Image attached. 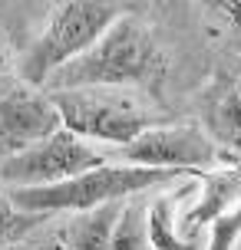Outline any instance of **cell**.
Instances as JSON below:
<instances>
[{"label": "cell", "instance_id": "9", "mask_svg": "<svg viewBox=\"0 0 241 250\" xmlns=\"http://www.w3.org/2000/svg\"><path fill=\"white\" fill-rule=\"evenodd\" d=\"M192 181L195 178H189L182 188L165 191L152 204H145V227H149V240H152L155 250H195L198 247V240H189L178 230V221H175V211H178V204L189 198Z\"/></svg>", "mask_w": 241, "mask_h": 250}, {"label": "cell", "instance_id": "12", "mask_svg": "<svg viewBox=\"0 0 241 250\" xmlns=\"http://www.w3.org/2000/svg\"><path fill=\"white\" fill-rule=\"evenodd\" d=\"M109 250H155L152 240H149V227H145V208L139 201H129V198L122 201Z\"/></svg>", "mask_w": 241, "mask_h": 250}, {"label": "cell", "instance_id": "7", "mask_svg": "<svg viewBox=\"0 0 241 250\" xmlns=\"http://www.w3.org/2000/svg\"><path fill=\"white\" fill-rule=\"evenodd\" d=\"M56 128H63V119L43 86L24 79L0 86V162L43 142Z\"/></svg>", "mask_w": 241, "mask_h": 250}, {"label": "cell", "instance_id": "11", "mask_svg": "<svg viewBox=\"0 0 241 250\" xmlns=\"http://www.w3.org/2000/svg\"><path fill=\"white\" fill-rule=\"evenodd\" d=\"M208 135L221 151L241 155V83L221 89L208 105Z\"/></svg>", "mask_w": 241, "mask_h": 250}, {"label": "cell", "instance_id": "1", "mask_svg": "<svg viewBox=\"0 0 241 250\" xmlns=\"http://www.w3.org/2000/svg\"><path fill=\"white\" fill-rule=\"evenodd\" d=\"M165 53L149 33V26L132 13H119L86 53L47 79V92L83 86H122L155 89L165 76Z\"/></svg>", "mask_w": 241, "mask_h": 250}, {"label": "cell", "instance_id": "4", "mask_svg": "<svg viewBox=\"0 0 241 250\" xmlns=\"http://www.w3.org/2000/svg\"><path fill=\"white\" fill-rule=\"evenodd\" d=\"M116 7L106 0H66L53 10L47 30L37 37L30 53L20 62V79L30 86H47L56 69L73 62L79 53H86L113 23Z\"/></svg>", "mask_w": 241, "mask_h": 250}, {"label": "cell", "instance_id": "13", "mask_svg": "<svg viewBox=\"0 0 241 250\" xmlns=\"http://www.w3.org/2000/svg\"><path fill=\"white\" fill-rule=\"evenodd\" d=\"M238 240H241V201L231 208L228 214H221L218 221H212L205 250H235Z\"/></svg>", "mask_w": 241, "mask_h": 250}, {"label": "cell", "instance_id": "8", "mask_svg": "<svg viewBox=\"0 0 241 250\" xmlns=\"http://www.w3.org/2000/svg\"><path fill=\"white\" fill-rule=\"evenodd\" d=\"M195 181L202 188V194L178 221V230L189 240H198V234L208 230L212 221H218L221 214H228L241 201V171H235L231 165H218V168L198 171Z\"/></svg>", "mask_w": 241, "mask_h": 250}, {"label": "cell", "instance_id": "5", "mask_svg": "<svg viewBox=\"0 0 241 250\" xmlns=\"http://www.w3.org/2000/svg\"><path fill=\"white\" fill-rule=\"evenodd\" d=\"M106 165L99 151L79 138L70 128H56L43 142L30 145L26 151L3 158L0 162V185L3 188H40V185H56L73 175H83L89 168Z\"/></svg>", "mask_w": 241, "mask_h": 250}, {"label": "cell", "instance_id": "3", "mask_svg": "<svg viewBox=\"0 0 241 250\" xmlns=\"http://www.w3.org/2000/svg\"><path fill=\"white\" fill-rule=\"evenodd\" d=\"M63 128L76 132L86 142H102L122 148L145 128L159 125L162 119L142 99L136 89L122 86H83V89H56L50 92Z\"/></svg>", "mask_w": 241, "mask_h": 250}, {"label": "cell", "instance_id": "15", "mask_svg": "<svg viewBox=\"0 0 241 250\" xmlns=\"http://www.w3.org/2000/svg\"><path fill=\"white\" fill-rule=\"evenodd\" d=\"M215 7H218V10H221V13H225V17L231 20V23L241 30V0H215Z\"/></svg>", "mask_w": 241, "mask_h": 250}, {"label": "cell", "instance_id": "16", "mask_svg": "<svg viewBox=\"0 0 241 250\" xmlns=\"http://www.w3.org/2000/svg\"><path fill=\"white\" fill-rule=\"evenodd\" d=\"M218 165H231L235 171H241V155H231V151H218Z\"/></svg>", "mask_w": 241, "mask_h": 250}, {"label": "cell", "instance_id": "2", "mask_svg": "<svg viewBox=\"0 0 241 250\" xmlns=\"http://www.w3.org/2000/svg\"><path fill=\"white\" fill-rule=\"evenodd\" d=\"M198 171L185 168H142V165H99L83 175H73L56 185L40 188H7V198L13 208L26 214H56V211H93L109 201H126L132 194H142L149 188H169L175 181H189Z\"/></svg>", "mask_w": 241, "mask_h": 250}, {"label": "cell", "instance_id": "17", "mask_svg": "<svg viewBox=\"0 0 241 250\" xmlns=\"http://www.w3.org/2000/svg\"><path fill=\"white\" fill-rule=\"evenodd\" d=\"M3 73H7V50L0 46V79H3Z\"/></svg>", "mask_w": 241, "mask_h": 250}, {"label": "cell", "instance_id": "14", "mask_svg": "<svg viewBox=\"0 0 241 250\" xmlns=\"http://www.w3.org/2000/svg\"><path fill=\"white\" fill-rule=\"evenodd\" d=\"M40 217H47V214H26L20 208H13V201L7 194H0V240L10 237V234H20L26 227H33Z\"/></svg>", "mask_w": 241, "mask_h": 250}, {"label": "cell", "instance_id": "10", "mask_svg": "<svg viewBox=\"0 0 241 250\" xmlns=\"http://www.w3.org/2000/svg\"><path fill=\"white\" fill-rule=\"evenodd\" d=\"M119 211H122V201H109L93 211H76L66 227L63 250H109Z\"/></svg>", "mask_w": 241, "mask_h": 250}, {"label": "cell", "instance_id": "6", "mask_svg": "<svg viewBox=\"0 0 241 250\" xmlns=\"http://www.w3.org/2000/svg\"><path fill=\"white\" fill-rule=\"evenodd\" d=\"M218 145L208 128L198 125H152L139 138L119 148L126 165L142 168H185V171H208L218 165Z\"/></svg>", "mask_w": 241, "mask_h": 250}]
</instances>
